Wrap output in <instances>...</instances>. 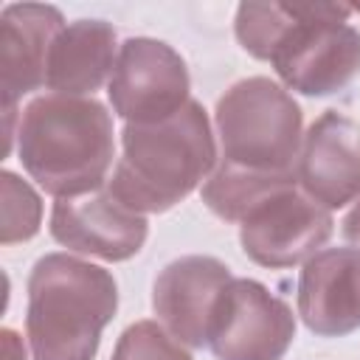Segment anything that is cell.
Here are the masks:
<instances>
[{
	"mask_svg": "<svg viewBox=\"0 0 360 360\" xmlns=\"http://www.w3.org/2000/svg\"><path fill=\"white\" fill-rule=\"evenodd\" d=\"M112 152V115L93 96H37L20 115V163L56 200L104 188Z\"/></svg>",
	"mask_w": 360,
	"mask_h": 360,
	"instance_id": "cell-1",
	"label": "cell"
},
{
	"mask_svg": "<svg viewBox=\"0 0 360 360\" xmlns=\"http://www.w3.org/2000/svg\"><path fill=\"white\" fill-rule=\"evenodd\" d=\"M217 169V143L208 112L188 101L155 124L121 129V158L107 188L138 214H163L183 202Z\"/></svg>",
	"mask_w": 360,
	"mask_h": 360,
	"instance_id": "cell-2",
	"label": "cell"
},
{
	"mask_svg": "<svg viewBox=\"0 0 360 360\" xmlns=\"http://www.w3.org/2000/svg\"><path fill=\"white\" fill-rule=\"evenodd\" d=\"M118 309L110 270L70 253H45L28 276L25 335L34 360H93Z\"/></svg>",
	"mask_w": 360,
	"mask_h": 360,
	"instance_id": "cell-3",
	"label": "cell"
},
{
	"mask_svg": "<svg viewBox=\"0 0 360 360\" xmlns=\"http://www.w3.org/2000/svg\"><path fill=\"white\" fill-rule=\"evenodd\" d=\"M214 124L222 149L219 163L295 174L304 143V115L287 87L267 76L242 79L219 96Z\"/></svg>",
	"mask_w": 360,
	"mask_h": 360,
	"instance_id": "cell-4",
	"label": "cell"
},
{
	"mask_svg": "<svg viewBox=\"0 0 360 360\" xmlns=\"http://www.w3.org/2000/svg\"><path fill=\"white\" fill-rule=\"evenodd\" d=\"M349 6L295 3V22L270 65L287 90L332 96L360 73V31L346 22Z\"/></svg>",
	"mask_w": 360,
	"mask_h": 360,
	"instance_id": "cell-5",
	"label": "cell"
},
{
	"mask_svg": "<svg viewBox=\"0 0 360 360\" xmlns=\"http://www.w3.org/2000/svg\"><path fill=\"white\" fill-rule=\"evenodd\" d=\"M183 56L152 37H129L118 48L107 82L110 104L127 124H155L180 112L191 98Z\"/></svg>",
	"mask_w": 360,
	"mask_h": 360,
	"instance_id": "cell-6",
	"label": "cell"
},
{
	"mask_svg": "<svg viewBox=\"0 0 360 360\" xmlns=\"http://www.w3.org/2000/svg\"><path fill=\"white\" fill-rule=\"evenodd\" d=\"M332 214L298 183L273 191L239 222V242L250 262L284 270L312 259L332 236Z\"/></svg>",
	"mask_w": 360,
	"mask_h": 360,
	"instance_id": "cell-7",
	"label": "cell"
},
{
	"mask_svg": "<svg viewBox=\"0 0 360 360\" xmlns=\"http://www.w3.org/2000/svg\"><path fill=\"white\" fill-rule=\"evenodd\" d=\"M295 338V315L256 278H233L217 307L208 349L217 360H281Z\"/></svg>",
	"mask_w": 360,
	"mask_h": 360,
	"instance_id": "cell-8",
	"label": "cell"
},
{
	"mask_svg": "<svg viewBox=\"0 0 360 360\" xmlns=\"http://www.w3.org/2000/svg\"><path fill=\"white\" fill-rule=\"evenodd\" d=\"M48 231L53 242L73 253L101 262H127L143 248L149 222L143 214L127 208L110 188H98L82 197L56 200Z\"/></svg>",
	"mask_w": 360,
	"mask_h": 360,
	"instance_id": "cell-9",
	"label": "cell"
},
{
	"mask_svg": "<svg viewBox=\"0 0 360 360\" xmlns=\"http://www.w3.org/2000/svg\"><path fill=\"white\" fill-rule=\"evenodd\" d=\"M231 281L233 276L225 262L214 256H180L158 273L152 309L183 346L202 349L208 346L219 298Z\"/></svg>",
	"mask_w": 360,
	"mask_h": 360,
	"instance_id": "cell-10",
	"label": "cell"
},
{
	"mask_svg": "<svg viewBox=\"0 0 360 360\" xmlns=\"http://www.w3.org/2000/svg\"><path fill=\"white\" fill-rule=\"evenodd\" d=\"M295 174L326 211L354 202L360 197V124L338 110L318 115L304 135Z\"/></svg>",
	"mask_w": 360,
	"mask_h": 360,
	"instance_id": "cell-11",
	"label": "cell"
},
{
	"mask_svg": "<svg viewBox=\"0 0 360 360\" xmlns=\"http://www.w3.org/2000/svg\"><path fill=\"white\" fill-rule=\"evenodd\" d=\"M298 315L321 338H340L360 326V250L326 248L304 262Z\"/></svg>",
	"mask_w": 360,
	"mask_h": 360,
	"instance_id": "cell-12",
	"label": "cell"
},
{
	"mask_svg": "<svg viewBox=\"0 0 360 360\" xmlns=\"http://www.w3.org/2000/svg\"><path fill=\"white\" fill-rule=\"evenodd\" d=\"M65 17L53 6L14 3L0 14V90L3 110L14 115V104L45 84L48 51Z\"/></svg>",
	"mask_w": 360,
	"mask_h": 360,
	"instance_id": "cell-13",
	"label": "cell"
},
{
	"mask_svg": "<svg viewBox=\"0 0 360 360\" xmlns=\"http://www.w3.org/2000/svg\"><path fill=\"white\" fill-rule=\"evenodd\" d=\"M115 28L104 20L68 22L48 51L45 87L59 96H93L110 82L118 51Z\"/></svg>",
	"mask_w": 360,
	"mask_h": 360,
	"instance_id": "cell-14",
	"label": "cell"
},
{
	"mask_svg": "<svg viewBox=\"0 0 360 360\" xmlns=\"http://www.w3.org/2000/svg\"><path fill=\"white\" fill-rule=\"evenodd\" d=\"M298 174L250 172L231 163H217L211 177L202 183V202L225 222H242L245 214L278 188L295 186Z\"/></svg>",
	"mask_w": 360,
	"mask_h": 360,
	"instance_id": "cell-15",
	"label": "cell"
},
{
	"mask_svg": "<svg viewBox=\"0 0 360 360\" xmlns=\"http://www.w3.org/2000/svg\"><path fill=\"white\" fill-rule=\"evenodd\" d=\"M292 22H295V3L292 6H287V3H242L236 8L233 31H236L239 45L250 56L270 62Z\"/></svg>",
	"mask_w": 360,
	"mask_h": 360,
	"instance_id": "cell-16",
	"label": "cell"
},
{
	"mask_svg": "<svg viewBox=\"0 0 360 360\" xmlns=\"http://www.w3.org/2000/svg\"><path fill=\"white\" fill-rule=\"evenodd\" d=\"M0 191H3V228H0V242L14 245L37 236L39 222H42V202L39 194L20 180L14 172H0Z\"/></svg>",
	"mask_w": 360,
	"mask_h": 360,
	"instance_id": "cell-17",
	"label": "cell"
},
{
	"mask_svg": "<svg viewBox=\"0 0 360 360\" xmlns=\"http://www.w3.org/2000/svg\"><path fill=\"white\" fill-rule=\"evenodd\" d=\"M110 360H191V354L163 323L135 321L121 332Z\"/></svg>",
	"mask_w": 360,
	"mask_h": 360,
	"instance_id": "cell-18",
	"label": "cell"
},
{
	"mask_svg": "<svg viewBox=\"0 0 360 360\" xmlns=\"http://www.w3.org/2000/svg\"><path fill=\"white\" fill-rule=\"evenodd\" d=\"M340 233H343V239H346L349 245H354V248L360 250V197L354 200V205H352L349 214L343 217V222H340Z\"/></svg>",
	"mask_w": 360,
	"mask_h": 360,
	"instance_id": "cell-19",
	"label": "cell"
},
{
	"mask_svg": "<svg viewBox=\"0 0 360 360\" xmlns=\"http://www.w3.org/2000/svg\"><path fill=\"white\" fill-rule=\"evenodd\" d=\"M0 338H3V354H6V360H25V346L17 338L14 329H3Z\"/></svg>",
	"mask_w": 360,
	"mask_h": 360,
	"instance_id": "cell-20",
	"label": "cell"
}]
</instances>
